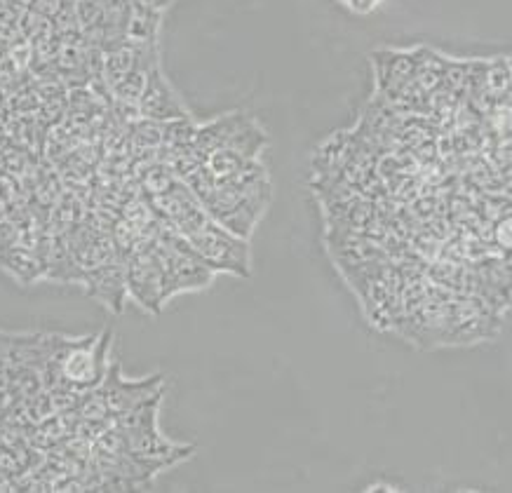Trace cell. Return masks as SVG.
Wrapping results in <instances>:
<instances>
[{"label":"cell","mask_w":512,"mask_h":493,"mask_svg":"<svg viewBox=\"0 0 512 493\" xmlns=\"http://www.w3.org/2000/svg\"><path fill=\"white\" fill-rule=\"evenodd\" d=\"M111 348V329L90 336L43 334V388L47 393H73L80 397L92 393L109 371Z\"/></svg>","instance_id":"6da1fadb"},{"label":"cell","mask_w":512,"mask_h":493,"mask_svg":"<svg viewBox=\"0 0 512 493\" xmlns=\"http://www.w3.org/2000/svg\"><path fill=\"white\" fill-rule=\"evenodd\" d=\"M186 240L214 273H231L242 280L252 275V249H249L247 238L226 231L217 221L207 219Z\"/></svg>","instance_id":"7a4b0ae2"},{"label":"cell","mask_w":512,"mask_h":493,"mask_svg":"<svg viewBox=\"0 0 512 493\" xmlns=\"http://www.w3.org/2000/svg\"><path fill=\"white\" fill-rule=\"evenodd\" d=\"M156 242V240H153ZM151 245L137 249V252L125 256V282L127 296L144 308L146 313L158 315L167 303L172 301L170 289H167L163 268L156 256V249Z\"/></svg>","instance_id":"3957f363"},{"label":"cell","mask_w":512,"mask_h":493,"mask_svg":"<svg viewBox=\"0 0 512 493\" xmlns=\"http://www.w3.org/2000/svg\"><path fill=\"white\" fill-rule=\"evenodd\" d=\"M165 390V376L153 374L148 378H141V381H127L120 371L118 362L109 364V371H106L104 381L97 388V395L101 402L106 404L111 418L120 414H127V411L141 407V404L156 400V397L163 395Z\"/></svg>","instance_id":"277c9868"},{"label":"cell","mask_w":512,"mask_h":493,"mask_svg":"<svg viewBox=\"0 0 512 493\" xmlns=\"http://www.w3.org/2000/svg\"><path fill=\"white\" fill-rule=\"evenodd\" d=\"M80 285H85L87 296L109 308L113 315H120L127 299V282H125V261L113 259L101 263L97 268H90L83 273Z\"/></svg>","instance_id":"5b68a950"},{"label":"cell","mask_w":512,"mask_h":493,"mask_svg":"<svg viewBox=\"0 0 512 493\" xmlns=\"http://www.w3.org/2000/svg\"><path fill=\"white\" fill-rule=\"evenodd\" d=\"M137 111L139 118L156 120V123H170V120L188 116L186 106L181 104L177 92L172 90V85L167 83L163 71H160V64L148 71L144 92L137 101Z\"/></svg>","instance_id":"8992f818"},{"label":"cell","mask_w":512,"mask_h":493,"mask_svg":"<svg viewBox=\"0 0 512 493\" xmlns=\"http://www.w3.org/2000/svg\"><path fill=\"white\" fill-rule=\"evenodd\" d=\"M421 50L414 52H376V80H379V90L388 97H402V92L416 80L419 71Z\"/></svg>","instance_id":"52a82bcc"},{"label":"cell","mask_w":512,"mask_h":493,"mask_svg":"<svg viewBox=\"0 0 512 493\" xmlns=\"http://www.w3.org/2000/svg\"><path fill=\"white\" fill-rule=\"evenodd\" d=\"M343 3L353 5V8H355V10H360V12H367V10L372 8V5L376 3V0H343Z\"/></svg>","instance_id":"ba28073f"},{"label":"cell","mask_w":512,"mask_h":493,"mask_svg":"<svg viewBox=\"0 0 512 493\" xmlns=\"http://www.w3.org/2000/svg\"><path fill=\"white\" fill-rule=\"evenodd\" d=\"M137 3H141V5H148V8H153V10H160L163 12L167 5L172 3V0H137Z\"/></svg>","instance_id":"9c48e42d"}]
</instances>
